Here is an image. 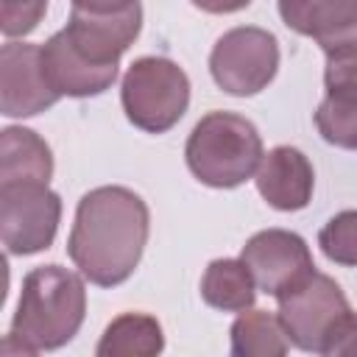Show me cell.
I'll return each mask as SVG.
<instances>
[{
	"label": "cell",
	"mask_w": 357,
	"mask_h": 357,
	"mask_svg": "<svg viewBox=\"0 0 357 357\" xmlns=\"http://www.w3.org/2000/svg\"><path fill=\"white\" fill-rule=\"evenodd\" d=\"M290 346L279 315H271L268 310L248 307L229 329V349L234 357H282Z\"/></svg>",
	"instance_id": "17"
},
{
	"label": "cell",
	"mask_w": 357,
	"mask_h": 357,
	"mask_svg": "<svg viewBox=\"0 0 357 357\" xmlns=\"http://www.w3.org/2000/svg\"><path fill=\"white\" fill-rule=\"evenodd\" d=\"M61 223V198L47 181L0 184V237L8 254L31 257L53 245Z\"/></svg>",
	"instance_id": "6"
},
{
	"label": "cell",
	"mask_w": 357,
	"mask_h": 357,
	"mask_svg": "<svg viewBox=\"0 0 357 357\" xmlns=\"http://www.w3.org/2000/svg\"><path fill=\"white\" fill-rule=\"evenodd\" d=\"M318 245L329 262L357 268V209L332 215L318 231Z\"/></svg>",
	"instance_id": "19"
},
{
	"label": "cell",
	"mask_w": 357,
	"mask_h": 357,
	"mask_svg": "<svg viewBox=\"0 0 357 357\" xmlns=\"http://www.w3.org/2000/svg\"><path fill=\"white\" fill-rule=\"evenodd\" d=\"M265 156L257 126L234 112L204 114L184 145L190 173L215 190H234L245 184Z\"/></svg>",
	"instance_id": "3"
},
{
	"label": "cell",
	"mask_w": 357,
	"mask_h": 357,
	"mask_svg": "<svg viewBox=\"0 0 357 357\" xmlns=\"http://www.w3.org/2000/svg\"><path fill=\"white\" fill-rule=\"evenodd\" d=\"M42 67V45L8 39L0 47V112L6 117H33L59 103Z\"/></svg>",
	"instance_id": "9"
},
{
	"label": "cell",
	"mask_w": 357,
	"mask_h": 357,
	"mask_svg": "<svg viewBox=\"0 0 357 357\" xmlns=\"http://www.w3.org/2000/svg\"><path fill=\"white\" fill-rule=\"evenodd\" d=\"M53 153L50 145L31 128L8 126L0 131V184L50 181Z\"/></svg>",
	"instance_id": "14"
},
{
	"label": "cell",
	"mask_w": 357,
	"mask_h": 357,
	"mask_svg": "<svg viewBox=\"0 0 357 357\" xmlns=\"http://www.w3.org/2000/svg\"><path fill=\"white\" fill-rule=\"evenodd\" d=\"M279 321L287 332V340L301 351L321 354L335 324L349 312V298L340 284L326 273L307 276L298 287L279 296Z\"/></svg>",
	"instance_id": "7"
},
{
	"label": "cell",
	"mask_w": 357,
	"mask_h": 357,
	"mask_svg": "<svg viewBox=\"0 0 357 357\" xmlns=\"http://www.w3.org/2000/svg\"><path fill=\"white\" fill-rule=\"evenodd\" d=\"M282 22L324 50L357 39V0H279Z\"/></svg>",
	"instance_id": "13"
},
{
	"label": "cell",
	"mask_w": 357,
	"mask_h": 357,
	"mask_svg": "<svg viewBox=\"0 0 357 357\" xmlns=\"http://www.w3.org/2000/svg\"><path fill=\"white\" fill-rule=\"evenodd\" d=\"M279 70V42L271 31L257 25H237L226 31L212 53L209 73L212 81L234 98H251L262 92Z\"/></svg>",
	"instance_id": "5"
},
{
	"label": "cell",
	"mask_w": 357,
	"mask_h": 357,
	"mask_svg": "<svg viewBox=\"0 0 357 357\" xmlns=\"http://www.w3.org/2000/svg\"><path fill=\"white\" fill-rule=\"evenodd\" d=\"M326 53V67H324V86H357V39L335 45Z\"/></svg>",
	"instance_id": "21"
},
{
	"label": "cell",
	"mask_w": 357,
	"mask_h": 357,
	"mask_svg": "<svg viewBox=\"0 0 357 357\" xmlns=\"http://www.w3.org/2000/svg\"><path fill=\"white\" fill-rule=\"evenodd\" d=\"M321 354H326V357H354L357 354V312L349 310L335 324V329L329 332Z\"/></svg>",
	"instance_id": "22"
},
{
	"label": "cell",
	"mask_w": 357,
	"mask_h": 357,
	"mask_svg": "<svg viewBox=\"0 0 357 357\" xmlns=\"http://www.w3.org/2000/svg\"><path fill=\"white\" fill-rule=\"evenodd\" d=\"M86 315L84 276L61 265H39L25 273L17 312L3 351L39 354L67 346Z\"/></svg>",
	"instance_id": "2"
},
{
	"label": "cell",
	"mask_w": 357,
	"mask_h": 357,
	"mask_svg": "<svg viewBox=\"0 0 357 357\" xmlns=\"http://www.w3.org/2000/svg\"><path fill=\"white\" fill-rule=\"evenodd\" d=\"M70 3H73V8L89 11V14H117V11L131 8L139 0H70Z\"/></svg>",
	"instance_id": "23"
},
{
	"label": "cell",
	"mask_w": 357,
	"mask_h": 357,
	"mask_svg": "<svg viewBox=\"0 0 357 357\" xmlns=\"http://www.w3.org/2000/svg\"><path fill=\"white\" fill-rule=\"evenodd\" d=\"M42 67L61 98H95L117 81V67H98L84 59L67 39L64 28L42 45Z\"/></svg>",
	"instance_id": "12"
},
{
	"label": "cell",
	"mask_w": 357,
	"mask_h": 357,
	"mask_svg": "<svg viewBox=\"0 0 357 357\" xmlns=\"http://www.w3.org/2000/svg\"><path fill=\"white\" fill-rule=\"evenodd\" d=\"M165 349L162 324L148 312H123L100 335L98 357H153Z\"/></svg>",
	"instance_id": "15"
},
{
	"label": "cell",
	"mask_w": 357,
	"mask_h": 357,
	"mask_svg": "<svg viewBox=\"0 0 357 357\" xmlns=\"http://www.w3.org/2000/svg\"><path fill=\"white\" fill-rule=\"evenodd\" d=\"M201 298L223 312H243L257 301V282L243 259H212L201 276Z\"/></svg>",
	"instance_id": "16"
},
{
	"label": "cell",
	"mask_w": 357,
	"mask_h": 357,
	"mask_svg": "<svg viewBox=\"0 0 357 357\" xmlns=\"http://www.w3.org/2000/svg\"><path fill=\"white\" fill-rule=\"evenodd\" d=\"M148 234V204L128 187L103 184L81 195L67 254L84 279L98 287H117L137 271Z\"/></svg>",
	"instance_id": "1"
},
{
	"label": "cell",
	"mask_w": 357,
	"mask_h": 357,
	"mask_svg": "<svg viewBox=\"0 0 357 357\" xmlns=\"http://www.w3.org/2000/svg\"><path fill=\"white\" fill-rule=\"evenodd\" d=\"M47 0H3V20L0 31L6 39H20L36 31V25L45 20Z\"/></svg>",
	"instance_id": "20"
},
{
	"label": "cell",
	"mask_w": 357,
	"mask_h": 357,
	"mask_svg": "<svg viewBox=\"0 0 357 357\" xmlns=\"http://www.w3.org/2000/svg\"><path fill=\"white\" fill-rule=\"evenodd\" d=\"M240 259L251 271L257 290L279 298L298 287L307 276L315 273L310 245L301 234L287 229H262L240 251Z\"/></svg>",
	"instance_id": "8"
},
{
	"label": "cell",
	"mask_w": 357,
	"mask_h": 357,
	"mask_svg": "<svg viewBox=\"0 0 357 357\" xmlns=\"http://www.w3.org/2000/svg\"><path fill=\"white\" fill-rule=\"evenodd\" d=\"M190 3L206 14H234L251 6V0H190Z\"/></svg>",
	"instance_id": "24"
},
{
	"label": "cell",
	"mask_w": 357,
	"mask_h": 357,
	"mask_svg": "<svg viewBox=\"0 0 357 357\" xmlns=\"http://www.w3.org/2000/svg\"><path fill=\"white\" fill-rule=\"evenodd\" d=\"M142 31V6L134 3L117 14H89L70 8V20L64 25L73 47L98 67H117L120 56L134 45Z\"/></svg>",
	"instance_id": "10"
},
{
	"label": "cell",
	"mask_w": 357,
	"mask_h": 357,
	"mask_svg": "<svg viewBox=\"0 0 357 357\" xmlns=\"http://www.w3.org/2000/svg\"><path fill=\"white\" fill-rule=\"evenodd\" d=\"M315 128L324 142L357 151V86H332L315 109Z\"/></svg>",
	"instance_id": "18"
},
{
	"label": "cell",
	"mask_w": 357,
	"mask_h": 357,
	"mask_svg": "<svg viewBox=\"0 0 357 357\" xmlns=\"http://www.w3.org/2000/svg\"><path fill=\"white\" fill-rule=\"evenodd\" d=\"M254 181L257 192L268 201V206L279 212H298L312 201L315 170L298 148L276 145L262 156Z\"/></svg>",
	"instance_id": "11"
},
{
	"label": "cell",
	"mask_w": 357,
	"mask_h": 357,
	"mask_svg": "<svg viewBox=\"0 0 357 357\" xmlns=\"http://www.w3.org/2000/svg\"><path fill=\"white\" fill-rule=\"evenodd\" d=\"M120 103L134 128L145 134H165L190 106V78L173 59H134L120 84Z\"/></svg>",
	"instance_id": "4"
}]
</instances>
